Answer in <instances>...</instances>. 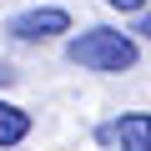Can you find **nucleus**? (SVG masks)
I'll return each instance as SVG.
<instances>
[{"label": "nucleus", "mask_w": 151, "mask_h": 151, "mask_svg": "<svg viewBox=\"0 0 151 151\" xmlns=\"http://www.w3.org/2000/svg\"><path fill=\"white\" fill-rule=\"evenodd\" d=\"M65 55H70V65H81V70L121 76V70H131V65H136V40H131V35H121V30L96 25V30H81V35H76V40L65 45Z\"/></svg>", "instance_id": "nucleus-1"}, {"label": "nucleus", "mask_w": 151, "mask_h": 151, "mask_svg": "<svg viewBox=\"0 0 151 151\" xmlns=\"http://www.w3.org/2000/svg\"><path fill=\"white\" fill-rule=\"evenodd\" d=\"M60 30H70V15L55 10V5H45V10H25V15L10 20V35H15V40H50V35H60Z\"/></svg>", "instance_id": "nucleus-2"}, {"label": "nucleus", "mask_w": 151, "mask_h": 151, "mask_svg": "<svg viewBox=\"0 0 151 151\" xmlns=\"http://www.w3.org/2000/svg\"><path fill=\"white\" fill-rule=\"evenodd\" d=\"M116 141H121V151H151V116L146 111H126L116 121Z\"/></svg>", "instance_id": "nucleus-3"}, {"label": "nucleus", "mask_w": 151, "mask_h": 151, "mask_svg": "<svg viewBox=\"0 0 151 151\" xmlns=\"http://www.w3.org/2000/svg\"><path fill=\"white\" fill-rule=\"evenodd\" d=\"M25 131H30V116H25L20 106H10V101H0V146L25 141Z\"/></svg>", "instance_id": "nucleus-4"}, {"label": "nucleus", "mask_w": 151, "mask_h": 151, "mask_svg": "<svg viewBox=\"0 0 151 151\" xmlns=\"http://www.w3.org/2000/svg\"><path fill=\"white\" fill-rule=\"evenodd\" d=\"M106 5H116V10H141L146 0H106Z\"/></svg>", "instance_id": "nucleus-5"}, {"label": "nucleus", "mask_w": 151, "mask_h": 151, "mask_svg": "<svg viewBox=\"0 0 151 151\" xmlns=\"http://www.w3.org/2000/svg\"><path fill=\"white\" fill-rule=\"evenodd\" d=\"M136 35H146V40H151V10H146V15L136 20Z\"/></svg>", "instance_id": "nucleus-6"}, {"label": "nucleus", "mask_w": 151, "mask_h": 151, "mask_svg": "<svg viewBox=\"0 0 151 151\" xmlns=\"http://www.w3.org/2000/svg\"><path fill=\"white\" fill-rule=\"evenodd\" d=\"M10 76H15V70H10V65H0V86H5V81H10Z\"/></svg>", "instance_id": "nucleus-7"}]
</instances>
